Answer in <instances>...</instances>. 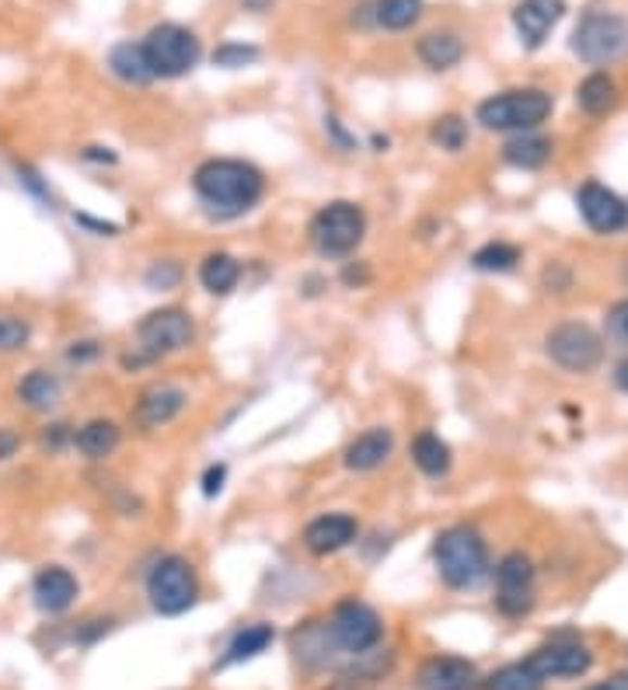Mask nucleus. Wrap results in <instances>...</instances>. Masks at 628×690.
I'll use <instances>...</instances> for the list:
<instances>
[{"mask_svg": "<svg viewBox=\"0 0 628 690\" xmlns=\"http://www.w3.org/2000/svg\"><path fill=\"white\" fill-rule=\"evenodd\" d=\"M192 189L200 196V203L210 216L217 221H235L248 210L259 206L262 192H266V178L255 164L238 161V158H210L196 167Z\"/></svg>", "mask_w": 628, "mask_h": 690, "instance_id": "f257e3e1", "label": "nucleus"}, {"mask_svg": "<svg viewBox=\"0 0 628 690\" xmlns=\"http://www.w3.org/2000/svg\"><path fill=\"white\" fill-rule=\"evenodd\" d=\"M434 562L451 589H475L489 576V548L475 527H448L437 534Z\"/></svg>", "mask_w": 628, "mask_h": 690, "instance_id": "f03ea898", "label": "nucleus"}, {"mask_svg": "<svg viewBox=\"0 0 628 690\" xmlns=\"http://www.w3.org/2000/svg\"><path fill=\"white\" fill-rule=\"evenodd\" d=\"M555 102L541 88H514L478 102L475 120L492 133H531L552 115Z\"/></svg>", "mask_w": 628, "mask_h": 690, "instance_id": "7ed1b4c3", "label": "nucleus"}, {"mask_svg": "<svg viewBox=\"0 0 628 690\" xmlns=\"http://www.w3.org/2000/svg\"><path fill=\"white\" fill-rule=\"evenodd\" d=\"M325 631L332 638V645L339 655H350V660H363L370 655L385 638L381 614H377L370 603H363L356 597L336 603V611L328 614Z\"/></svg>", "mask_w": 628, "mask_h": 690, "instance_id": "20e7f679", "label": "nucleus"}, {"mask_svg": "<svg viewBox=\"0 0 628 690\" xmlns=\"http://www.w3.org/2000/svg\"><path fill=\"white\" fill-rule=\"evenodd\" d=\"M147 597H151V607L161 617H178L189 607H196L200 600V579H196V568L181 554H164L154 562V568L147 572Z\"/></svg>", "mask_w": 628, "mask_h": 690, "instance_id": "39448f33", "label": "nucleus"}, {"mask_svg": "<svg viewBox=\"0 0 628 690\" xmlns=\"http://www.w3.org/2000/svg\"><path fill=\"white\" fill-rule=\"evenodd\" d=\"M363 234H367V216L350 199H336V203L322 206L311 221V244L318 248L325 259H346L360 248Z\"/></svg>", "mask_w": 628, "mask_h": 690, "instance_id": "423d86ee", "label": "nucleus"}, {"mask_svg": "<svg viewBox=\"0 0 628 690\" xmlns=\"http://www.w3.org/2000/svg\"><path fill=\"white\" fill-rule=\"evenodd\" d=\"M569 46L583 63L607 66L628 53V22L615 11H587Z\"/></svg>", "mask_w": 628, "mask_h": 690, "instance_id": "0eeeda50", "label": "nucleus"}, {"mask_svg": "<svg viewBox=\"0 0 628 690\" xmlns=\"http://www.w3.org/2000/svg\"><path fill=\"white\" fill-rule=\"evenodd\" d=\"M147 63H151L154 77H181L189 74L196 63H200L203 46L196 39V32H189L186 25H175V22H164L154 25L147 32V39L140 42Z\"/></svg>", "mask_w": 628, "mask_h": 690, "instance_id": "6e6552de", "label": "nucleus"}, {"mask_svg": "<svg viewBox=\"0 0 628 690\" xmlns=\"http://www.w3.org/2000/svg\"><path fill=\"white\" fill-rule=\"evenodd\" d=\"M544 352H549L555 366L569 369V374H590L604 360V342L583 322H562L544 335Z\"/></svg>", "mask_w": 628, "mask_h": 690, "instance_id": "1a4fd4ad", "label": "nucleus"}, {"mask_svg": "<svg viewBox=\"0 0 628 690\" xmlns=\"http://www.w3.org/2000/svg\"><path fill=\"white\" fill-rule=\"evenodd\" d=\"M137 339L147 360L172 356V352H181L196 342V322L192 314L181 308H161V311H151L137 325Z\"/></svg>", "mask_w": 628, "mask_h": 690, "instance_id": "9d476101", "label": "nucleus"}, {"mask_svg": "<svg viewBox=\"0 0 628 690\" xmlns=\"http://www.w3.org/2000/svg\"><path fill=\"white\" fill-rule=\"evenodd\" d=\"M495 607L506 617H524L535 607V565L527 554L510 551L495 565Z\"/></svg>", "mask_w": 628, "mask_h": 690, "instance_id": "9b49d317", "label": "nucleus"}, {"mask_svg": "<svg viewBox=\"0 0 628 690\" xmlns=\"http://www.w3.org/2000/svg\"><path fill=\"white\" fill-rule=\"evenodd\" d=\"M524 663L549 683V680L583 677V673L593 666V652L583 642H576V638H552V642H544L541 649L527 655Z\"/></svg>", "mask_w": 628, "mask_h": 690, "instance_id": "f8f14e48", "label": "nucleus"}, {"mask_svg": "<svg viewBox=\"0 0 628 690\" xmlns=\"http://www.w3.org/2000/svg\"><path fill=\"white\" fill-rule=\"evenodd\" d=\"M576 210H580L583 224L598 234H618L628 227V203L601 181H587L576 192Z\"/></svg>", "mask_w": 628, "mask_h": 690, "instance_id": "ddd939ff", "label": "nucleus"}, {"mask_svg": "<svg viewBox=\"0 0 628 690\" xmlns=\"http://www.w3.org/2000/svg\"><path fill=\"white\" fill-rule=\"evenodd\" d=\"M566 14V0H520L514 8V28L527 49H541L552 28Z\"/></svg>", "mask_w": 628, "mask_h": 690, "instance_id": "4468645a", "label": "nucleus"}, {"mask_svg": "<svg viewBox=\"0 0 628 690\" xmlns=\"http://www.w3.org/2000/svg\"><path fill=\"white\" fill-rule=\"evenodd\" d=\"M478 680V666L465 655H434L419 666L423 690H475Z\"/></svg>", "mask_w": 628, "mask_h": 690, "instance_id": "2eb2a0df", "label": "nucleus"}, {"mask_svg": "<svg viewBox=\"0 0 628 690\" xmlns=\"http://www.w3.org/2000/svg\"><path fill=\"white\" fill-rule=\"evenodd\" d=\"M77 579H74V572L71 568H63V565H46L36 582H32V600H36V607L42 614H63V611H71L74 607V600H77Z\"/></svg>", "mask_w": 628, "mask_h": 690, "instance_id": "dca6fc26", "label": "nucleus"}, {"mask_svg": "<svg viewBox=\"0 0 628 690\" xmlns=\"http://www.w3.org/2000/svg\"><path fill=\"white\" fill-rule=\"evenodd\" d=\"M356 519L350 513H322L318 519H311L304 530V544L311 554H336L342 548H350L356 541Z\"/></svg>", "mask_w": 628, "mask_h": 690, "instance_id": "f3484780", "label": "nucleus"}, {"mask_svg": "<svg viewBox=\"0 0 628 690\" xmlns=\"http://www.w3.org/2000/svg\"><path fill=\"white\" fill-rule=\"evenodd\" d=\"M189 394L181 391V387H172V384H154L147 387V391L137 398V423L143 429H158V426H168L172 418L181 415V409H186Z\"/></svg>", "mask_w": 628, "mask_h": 690, "instance_id": "a211bd4d", "label": "nucleus"}, {"mask_svg": "<svg viewBox=\"0 0 628 690\" xmlns=\"http://www.w3.org/2000/svg\"><path fill=\"white\" fill-rule=\"evenodd\" d=\"M391 450H394V436L391 429L385 426H374L367 432H360L356 440L346 447L342 453V464L356 471V475H367V471H377L388 457H391Z\"/></svg>", "mask_w": 628, "mask_h": 690, "instance_id": "6ab92c4d", "label": "nucleus"}, {"mask_svg": "<svg viewBox=\"0 0 628 690\" xmlns=\"http://www.w3.org/2000/svg\"><path fill=\"white\" fill-rule=\"evenodd\" d=\"M109 71L112 77H120L129 88H143V84L154 80L151 63H147V53L140 42H115L109 49Z\"/></svg>", "mask_w": 628, "mask_h": 690, "instance_id": "aec40b11", "label": "nucleus"}, {"mask_svg": "<svg viewBox=\"0 0 628 690\" xmlns=\"http://www.w3.org/2000/svg\"><path fill=\"white\" fill-rule=\"evenodd\" d=\"M123 443V429L112 423V418H91L74 432V447L85 453L88 461H105L112 457Z\"/></svg>", "mask_w": 628, "mask_h": 690, "instance_id": "412c9836", "label": "nucleus"}, {"mask_svg": "<svg viewBox=\"0 0 628 690\" xmlns=\"http://www.w3.org/2000/svg\"><path fill=\"white\" fill-rule=\"evenodd\" d=\"M273 642H276L273 625H266V620H259V625H248V628H241V631L227 642L224 660H221L217 666H238V663L255 660V655H262Z\"/></svg>", "mask_w": 628, "mask_h": 690, "instance_id": "4be33fe9", "label": "nucleus"}, {"mask_svg": "<svg viewBox=\"0 0 628 690\" xmlns=\"http://www.w3.org/2000/svg\"><path fill=\"white\" fill-rule=\"evenodd\" d=\"M416 53L429 71H451V66L465 60V42L454 32H429V36L419 39Z\"/></svg>", "mask_w": 628, "mask_h": 690, "instance_id": "5701e85b", "label": "nucleus"}, {"mask_svg": "<svg viewBox=\"0 0 628 690\" xmlns=\"http://www.w3.org/2000/svg\"><path fill=\"white\" fill-rule=\"evenodd\" d=\"M60 377L49 374V369H28V374L18 380V401L32 412H49L56 409L60 401Z\"/></svg>", "mask_w": 628, "mask_h": 690, "instance_id": "b1692460", "label": "nucleus"}, {"mask_svg": "<svg viewBox=\"0 0 628 690\" xmlns=\"http://www.w3.org/2000/svg\"><path fill=\"white\" fill-rule=\"evenodd\" d=\"M552 140L541 137V133H517L514 140L503 147L506 164L524 167V172H535V167H544L552 161Z\"/></svg>", "mask_w": 628, "mask_h": 690, "instance_id": "393cba45", "label": "nucleus"}, {"mask_svg": "<svg viewBox=\"0 0 628 690\" xmlns=\"http://www.w3.org/2000/svg\"><path fill=\"white\" fill-rule=\"evenodd\" d=\"M409 453H412V464H416L423 475H429V478H440V475H448V471H451V447L443 443L437 432H429V429H423L416 440H412Z\"/></svg>", "mask_w": 628, "mask_h": 690, "instance_id": "a878e982", "label": "nucleus"}, {"mask_svg": "<svg viewBox=\"0 0 628 690\" xmlns=\"http://www.w3.org/2000/svg\"><path fill=\"white\" fill-rule=\"evenodd\" d=\"M615 102H618V84L601 71L583 77V84L576 88V105H580L587 115H593V120L607 115L611 109H615Z\"/></svg>", "mask_w": 628, "mask_h": 690, "instance_id": "bb28decb", "label": "nucleus"}, {"mask_svg": "<svg viewBox=\"0 0 628 690\" xmlns=\"http://www.w3.org/2000/svg\"><path fill=\"white\" fill-rule=\"evenodd\" d=\"M238 279H241V262L235 255H227V251H213V255H206L200 265V283L206 293L224 297L235 290Z\"/></svg>", "mask_w": 628, "mask_h": 690, "instance_id": "cd10ccee", "label": "nucleus"}, {"mask_svg": "<svg viewBox=\"0 0 628 690\" xmlns=\"http://www.w3.org/2000/svg\"><path fill=\"white\" fill-rule=\"evenodd\" d=\"M370 18L377 28L405 32L423 18V0H374Z\"/></svg>", "mask_w": 628, "mask_h": 690, "instance_id": "c85d7f7f", "label": "nucleus"}, {"mask_svg": "<svg viewBox=\"0 0 628 690\" xmlns=\"http://www.w3.org/2000/svg\"><path fill=\"white\" fill-rule=\"evenodd\" d=\"M520 262V248L506 244V241H489L472 255V265L482 268V273H510Z\"/></svg>", "mask_w": 628, "mask_h": 690, "instance_id": "c756f323", "label": "nucleus"}, {"mask_svg": "<svg viewBox=\"0 0 628 690\" xmlns=\"http://www.w3.org/2000/svg\"><path fill=\"white\" fill-rule=\"evenodd\" d=\"M489 690H541L544 680L527 663H506L503 669H495L486 680Z\"/></svg>", "mask_w": 628, "mask_h": 690, "instance_id": "7c9ffc66", "label": "nucleus"}, {"mask_svg": "<svg viewBox=\"0 0 628 690\" xmlns=\"http://www.w3.org/2000/svg\"><path fill=\"white\" fill-rule=\"evenodd\" d=\"M429 140H434L440 150H461L468 143V123L461 120V115H440V120L434 123V129H429Z\"/></svg>", "mask_w": 628, "mask_h": 690, "instance_id": "2f4dec72", "label": "nucleus"}, {"mask_svg": "<svg viewBox=\"0 0 628 690\" xmlns=\"http://www.w3.org/2000/svg\"><path fill=\"white\" fill-rule=\"evenodd\" d=\"M32 342V325L18 314H0V352H22Z\"/></svg>", "mask_w": 628, "mask_h": 690, "instance_id": "473e14b6", "label": "nucleus"}, {"mask_svg": "<svg viewBox=\"0 0 628 690\" xmlns=\"http://www.w3.org/2000/svg\"><path fill=\"white\" fill-rule=\"evenodd\" d=\"M255 60H259V49L244 42H224L217 46V53H213V63L224 66V71H238V66H248Z\"/></svg>", "mask_w": 628, "mask_h": 690, "instance_id": "72a5a7b5", "label": "nucleus"}, {"mask_svg": "<svg viewBox=\"0 0 628 690\" xmlns=\"http://www.w3.org/2000/svg\"><path fill=\"white\" fill-rule=\"evenodd\" d=\"M604 331H607V339L615 346H628V297L607 308Z\"/></svg>", "mask_w": 628, "mask_h": 690, "instance_id": "f704fd0d", "label": "nucleus"}, {"mask_svg": "<svg viewBox=\"0 0 628 690\" xmlns=\"http://www.w3.org/2000/svg\"><path fill=\"white\" fill-rule=\"evenodd\" d=\"M178 279H181L178 262H158L151 273H147V286H151V290H172V286H178Z\"/></svg>", "mask_w": 628, "mask_h": 690, "instance_id": "c9c22d12", "label": "nucleus"}, {"mask_svg": "<svg viewBox=\"0 0 628 690\" xmlns=\"http://www.w3.org/2000/svg\"><path fill=\"white\" fill-rule=\"evenodd\" d=\"M67 443H74V429H71V426L53 423V426H46V429H42V450L56 453V450H63Z\"/></svg>", "mask_w": 628, "mask_h": 690, "instance_id": "e433bc0d", "label": "nucleus"}, {"mask_svg": "<svg viewBox=\"0 0 628 690\" xmlns=\"http://www.w3.org/2000/svg\"><path fill=\"white\" fill-rule=\"evenodd\" d=\"M224 481H227V467H224V464H213V467H206V475H203V495H206V499L221 495Z\"/></svg>", "mask_w": 628, "mask_h": 690, "instance_id": "4c0bfd02", "label": "nucleus"}, {"mask_svg": "<svg viewBox=\"0 0 628 690\" xmlns=\"http://www.w3.org/2000/svg\"><path fill=\"white\" fill-rule=\"evenodd\" d=\"M18 450H22V436L14 432L11 426H0V464L11 461Z\"/></svg>", "mask_w": 628, "mask_h": 690, "instance_id": "58836bf2", "label": "nucleus"}, {"mask_svg": "<svg viewBox=\"0 0 628 690\" xmlns=\"http://www.w3.org/2000/svg\"><path fill=\"white\" fill-rule=\"evenodd\" d=\"M102 356V346L98 342H74L71 349H67V360L71 363H91V360H98Z\"/></svg>", "mask_w": 628, "mask_h": 690, "instance_id": "ea45409f", "label": "nucleus"}, {"mask_svg": "<svg viewBox=\"0 0 628 690\" xmlns=\"http://www.w3.org/2000/svg\"><path fill=\"white\" fill-rule=\"evenodd\" d=\"M342 283H346V286H367V283H370L367 265H353V262H350V265L342 268Z\"/></svg>", "mask_w": 628, "mask_h": 690, "instance_id": "a19ab883", "label": "nucleus"}, {"mask_svg": "<svg viewBox=\"0 0 628 690\" xmlns=\"http://www.w3.org/2000/svg\"><path fill=\"white\" fill-rule=\"evenodd\" d=\"M80 224L85 227H91V230H98V234H105V238H112V234H120V227L115 224H102V221H91V216H77Z\"/></svg>", "mask_w": 628, "mask_h": 690, "instance_id": "79ce46f5", "label": "nucleus"}, {"mask_svg": "<svg viewBox=\"0 0 628 690\" xmlns=\"http://www.w3.org/2000/svg\"><path fill=\"white\" fill-rule=\"evenodd\" d=\"M587 690H628V673H618V677H611L607 683H598V687H587Z\"/></svg>", "mask_w": 628, "mask_h": 690, "instance_id": "37998d69", "label": "nucleus"}, {"mask_svg": "<svg viewBox=\"0 0 628 690\" xmlns=\"http://www.w3.org/2000/svg\"><path fill=\"white\" fill-rule=\"evenodd\" d=\"M615 384H618V391L628 394V356L615 366Z\"/></svg>", "mask_w": 628, "mask_h": 690, "instance_id": "c03bdc74", "label": "nucleus"}, {"mask_svg": "<svg viewBox=\"0 0 628 690\" xmlns=\"http://www.w3.org/2000/svg\"><path fill=\"white\" fill-rule=\"evenodd\" d=\"M241 8H244V11H269L273 0H241Z\"/></svg>", "mask_w": 628, "mask_h": 690, "instance_id": "a18cd8bd", "label": "nucleus"}, {"mask_svg": "<svg viewBox=\"0 0 628 690\" xmlns=\"http://www.w3.org/2000/svg\"><path fill=\"white\" fill-rule=\"evenodd\" d=\"M625 283H628V262H625Z\"/></svg>", "mask_w": 628, "mask_h": 690, "instance_id": "49530a36", "label": "nucleus"}]
</instances>
